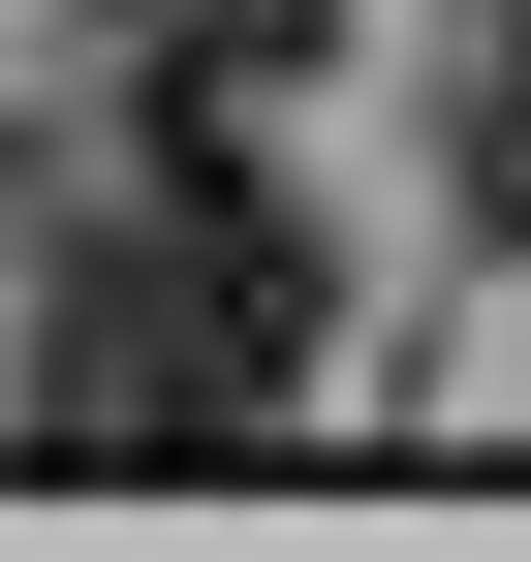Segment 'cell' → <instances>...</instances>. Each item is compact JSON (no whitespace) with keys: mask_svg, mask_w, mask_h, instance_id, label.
<instances>
[{"mask_svg":"<svg viewBox=\"0 0 531 562\" xmlns=\"http://www.w3.org/2000/svg\"><path fill=\"white\" fill-rule=\"evenodd\" d=\"M0 313H63L32 344V406L63 438H250V406L313 375V313H344V250L282 220V157H250L219 94H63V125H0Z\"/></svg>","mask_w":531,"mask_h":562,"instance_id":"6da1fadb","label":"cell"},{"mask_svg":"<svg viewBox=\"0 0 531 562\" xmlns=\"http://www.w3.org/2000/svg\"><path fill=\"white\" fill-rule=\"evenodd\" d=\"M407 94H438V220L531 250V0H438V63H407Z\"/></svg>","mask_w":531,"mask_h":562,"instance_id":"7a4b0ae2","label":"cell"},{"mask_svg":"<svg viewBox=\"0 0 531 562\" xmlns=\"http://www.w3.org/2000/svg\"><path fill=\"white\" fill-rule=\"evenodd\" d=\"M125 63H157V94H219V125H282L313 63H344V0H125Z\"/></svg>","mask_w":531,"mask_h":562,"instance_id":"3957f363","label":"cell"}]
</instances>
